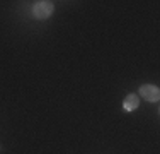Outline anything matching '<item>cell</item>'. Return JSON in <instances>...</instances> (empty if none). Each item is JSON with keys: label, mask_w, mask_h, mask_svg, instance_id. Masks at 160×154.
Wrapping results in <instances>:
<instances>
[{"label": "cell", "mask_w": 160, "mask_h": 154, "mask_svg": "<svg viewBox=\"0 0 160 154\" xmlns=\"http://www.w3.org/2000/svg\"><path fill=\"white\" fill-rule=\"evenodd\" d=\"M138 96L147 99L148 103H157L160 99V89L157 86H153V84H143V86H140Z\"/></svg>", "instance_id": "cell-2"}, {"label": "cell", "mask_w": 160, "mask_h": 154, "mask_svg": "<svg viewBox=\"0 0 160 154\" xmlns=\"http://www.w3.org/2000/svg\"><path fill=\"white\" fill-rule=\"evenodd\" d=\"M53 10H55V7L49 0H39V2H34L32 5V14L36 19H48L53 14Z\"/></svg>", "instance_id": "cell-1"}, {"label": "cell", "mask_w": 160, "mask_h": 154, "mask_svg": "<svg viewBox=\"0 0 160 154\" xmlns=\"http://www.w3.org/2000/svg\"><path fill=\"white\" fill-rule=\"evenodd\" d=\"M138 106H140V96L138 94H128L126 96V99H124V103H123V108L126 111H135V110H138Z\"/></svg>", "instance_id": "cell-3"}]
</instances>
